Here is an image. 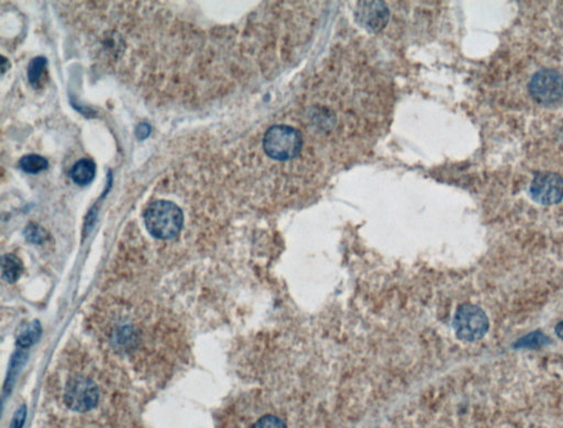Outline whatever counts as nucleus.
Instances as JSON below:
<instances>
[{"instance_id":"3","label":"nucleus","mask_w":563,"mask_h":428,"mask_svg":"<svg viewBox=\"0 0 563 428\" xmlns=\"http://www.w3.org/2000/svg\"><path fill=\"white\" fill-rule=\"evenodd\" d=\"M453 328L460 340L475 342L484 337L490 328V322L480 307L463 305L459 307L455 313Z\"/></svg>"},{"instance_id":"9","label":"nucleus","mask_w":563,"mask_h":428,"mask_svg":"<svg viewBox=\"0 0 563 428\" xmlns=\"http://www.w3.org/2000/svg\"><path fill=\"white\" fill-rule=\"evenodd\" d=\"M19 166L28 174H38L40 171L48 168V163L44 157L30 154V155H25L20 159Z\"/></svg>"},{"instance_id":"6","label":"nucleus","mask_w":563,"mask_h":428,"mask_svg":"<svg viewBox=\"0 0 563 428\" xmlns=\"http://www.w3.org/2000/svg\"><path fill=\"white\" fill-rule=\"evenodd\" d=\"M533 199L543 206H552L563 199V179L552 173L539 174L531 186Z\"/></svg>"},{"instance_id":"14","label":"nucleus","mask_w":563,"mask_h":428,"mask_svg":"<svg viewBox=\"0 0 563 428\" xmlns=\"http://www.w3.org/2000/svg\"><path fill=\"white\" fill-rule=\"evenodd\" d=\"M545 340H547V336H543L539 333H535V334L524 337L523 340H520L519 344L522 347H528V346L531 347V346L543 345Z\"/></svg>"},{"instance_id":"4","label":"nucleus","mask_w":563,"mask_h":428,"mask_svg":"<svg viewBox=\"0 0 563 428\" xmlns=\"http://www.w3.org/2000/svg\"><path fill=\"white\" fill-rule=\"evenodd\" d=\"M99 392L96 383L86 377H75L66 385V406L76 412H89L95 408L98 402Z\"/></svg>"},{"instance_id":"15","label":"nucleus","mask_w":563,"mask_h":428,"mask_svg":"<svg viewBox=\"0 0 563 428\" xmlns=\"http://www.w3.org/2000/svg\"><path fill=\"white\" fill-rule=\"evenodd\" d=\"M25 416H27V408H25V406H22L15 412L9 428H22L25 421Z\"/></svg>"},{"instance_id":"7","label":"nucleus","mask_w":563,"mask_h":428,"mask_svg":"<svg viewBox=\"0 0 563 428\" xmlns=\"http://www.w3.org/2000/svg\"><path fill=\"white\" fill-rule=\"evenodd\" d=\"M96 175V165L91 159H83L76 161L71 170L73 182L79 186H87L93 182Z\"/></svg>"},{"instance_id":"13","label":"nucleus","mask_w":563,"mask_h":428,"mask_svg":"<svg viewBox=\"0 0 563 428\" xmlns=\"http://www.w3.org/2000/svg\"><path fill=\"white\" fill-rule=\"evenodd\" d=\"M252 428H287L280 418L274 415H266L260 418Z\"/></svg>"},{"instance_id":"11","label":"nucleus","mask_w":563,"mask_h":428,"mask_svg":"<svg viewBox=\"0 0 563 428\" xmlns=\"http://www.w3.org/2000/svg\"><path fill=\"white\" fill-rule=\"evenodd\" d=\"M46 60L44 58H33L30 65L28 68V77L29 81L32 85L37 86L40 83L42 79V74H44V68H46Z\"/></svg>"},{"instance_id":"8","label":"nucleus","mask_w":563,"mask_h":428,"mask_svg":"<svg viewBox=\"0 0 563 428\" xmlns=\"http://www.w3.org/2000/svg\"><path fill=\"white\" fill-rule=\"evenodd\" d=\"M23 272V265L18 257L13 254H7L3 257V276L6 281L13 282L20 278Z\"/></svg>"},{"instance_id":"17","label":"nucleus","mask_w":563,"mask_h":428,"mask_svg":"<svg viewBox=\"0 0 563 428\" xmlns=\"http://www.w3.org/2000/svg\"><path fill=\"white\" fill-rule=\"evenodd\" d=\"M557 335L563 340V322L559 323L556 328Z\"/></svg>"},{"instance_id":"1","label":"nucleus","mask_w":563,"mask_h":428,"mask_svg":"<svg viewBox=\"0 0 563 428\" xmlns=\"http://www.w3.org/2000/svg\"><path fill=\"white\" fill-rule=\"evenodd\" d=\"M144 222L150 234L160 239H172L182 231L184 217L174 202L157 200L145 209Z\"/></svg>"},{"instance_id":"2","label":"nucleus","mask_w":563,"mask_h":428,"mask_svg":"<svg viewBox=\"0 0 563 428\" xmlns=\"http://www.w3.org/2000/svg\"><path fill=\"white\" fill-rule=\"evenodd\" d=\"M303 134L286 124L271 126L263 139V149L270 159L276 161H291L303 149Z\"/></svg>"},{"instance_id":"10","label":"nucleus","mask_w":563,"mask_h":428,"mask_svg":"<svg viewBox=\"0 0 563 428\" xmlns=\"http://www.w3.org/2000/svg\"><path fill=\"white\" fill-rule=\"evenodd\" d=\"M41 332H42V328H41L40 323L38 321H34V322L29 325L28 328H25L21 333L17 342H18L21 347H30L39 340L41 336Z\"/></svg>"},{"instance_id":"16","label":"nucleus","mask_w":563,"mask_h":428,"mask_svg":"<svg viewBox=\"0 0 563 428\" xmlns=\"http://www.w3.org/2000/svg\"><path fill=\"white\" fill-rule=\"evenodd\" d=\"M150 126H148L147 123H142L140 124L138 128H136V136L139 138V139H145L148 135L150 134Z\"/></svg>"},{"instance_id":"5","label":"nucleus","mask_w":563,"mask_h":428,"mask_svg":"<svg viewBox=\"0 0 563 428\" xmlns=\"http://www.w3.org/2000/svg\"><path fill=\"white\" fill-rule=\"evenodd\" d=\"M531 96L539 102H555L563 95V79L552 69H543L533 76L531 83Z\"/></svg>"},{"instance_id":"12","label":"nucleus","mask_w":563,"mask_h":428,"mask_svg":"<svg viewBox=\"0 0 563 428\" xmlns=\"http://www.w3.org/2000/svg\"><path fill=\"white\" fill-rule=\"evenodd\" d=\"M46 237V231L41 229L39 225H30L25 229V239H28L29 242L40 244L44 242Z\"/></svg>"}]
</instances>
